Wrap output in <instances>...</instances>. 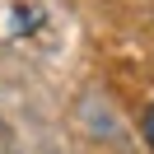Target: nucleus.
Instances as JSON below:
<instances>
[{
  "label": "nucleus",
  "instance_id": "nucleus-1",
  "mask_svg": "<svg viewBox=\"0 0 154 154\" xmlns=\"http://www.w3.org/2000/svg\"><path fill=\"white\" fill-rule=\"evenodd\" d=\"M145 140H149V149H154V103H149V112H145Z\"/></svg>",
  "mask_w": 154,
  "mask_h": 154
}]
</instances>
